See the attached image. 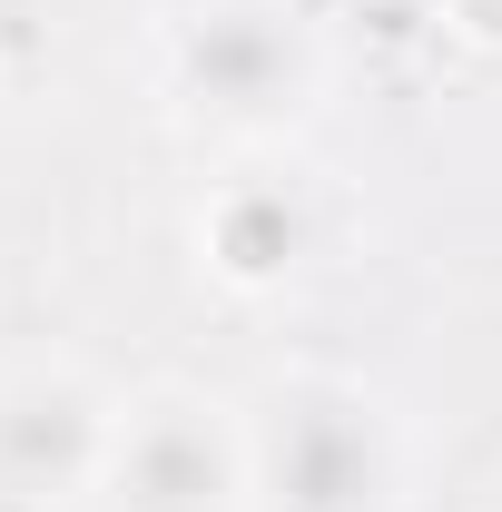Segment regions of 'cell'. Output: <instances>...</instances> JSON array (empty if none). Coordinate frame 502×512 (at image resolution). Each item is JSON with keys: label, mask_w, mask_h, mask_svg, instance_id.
Returning <instances> with one entry per match:
<instances>
[{"label": "cell", "mask_w": 502, "mask_h": 512, "mask_svg": "<svg viewBox=\"0 0 502 512\" xmlns=\"http://www.w3.org/2000/svg\"><path fill=\"white\" fill-rule=\"evenodd\" d=\"M247 483L276 512H384L394 493V424L365 384L296 375L276 384L266 424L247 444Z\"/></svg>", "instance_id": "6da1fadb"}, {"label": "cell", "mask_w": 502, "mask_h": 512, "mask_svg": "<svg viewBox=\"0 0 502 512\" xmlns=\"http://www.w3.org/2000/svg\"><path fill=\"white\" fill-rule=\"evenodd\" d=\"M168 69H178V99L227 128H276L315 89V50L286 0H197L168 40Z\"/></svg>", "instance_id": "7a4b0ae2"}, {"label": "cell", "mask_w": 502, "mask_h": 512, "mask_svg": "<svg viewBox=\"0 0 502 512\" xmlns=\"http://www.w3.org/2000/svg\"><path fill=\"white\" fill-rule=\"evenodd\" d=\"M247 444L207 394H148L109 444V503L119 512H237Z\"/></svg>", "instance_id": "3957f363"}, {"label": "cell", "mask_w": 502, "mask_h": 512, "mask_svg": "<svg viewBox=\"0 0 502 512\" xmlns=\"http://www.w3.org/2000/svg\"><path fill=\"white\" fill-rule=\"evenodd\" d=\"M119 414L99 384L69 365H10L0 375V493L10 503H60L79 483H109Z\"/></svg>", "instance_id": "277c9868"}, {"label": "cell", "mask_w": 502, "mask_h": 512, "mask_svg": "<svg viewBox=\"0 0 502 512\" xmlns=\"http://www.w3.org/2000/svg\"><path fill=\"white\" fill-rule=\"evenodd\" d=\"M207 266L227 276V286H276L296 256H306V197L276 188V178H237V188H217V207H207Z\"/></svg>", "instance_id": "5b68a950"}, {"label": "cell", "mask_w": 502, "mask_h": 512, "mask_svg": "<svg viewBox=\"0 0 502 512\" xmlns=\"http://www.w3.org/2000/svg\"><path fill=\"white\" fill-rule=\"evenodd\" d=\"M443 20H453L473 50H502V0H443Z\"/></svg>", "instance_id": "8992f818"}]
</instances>
